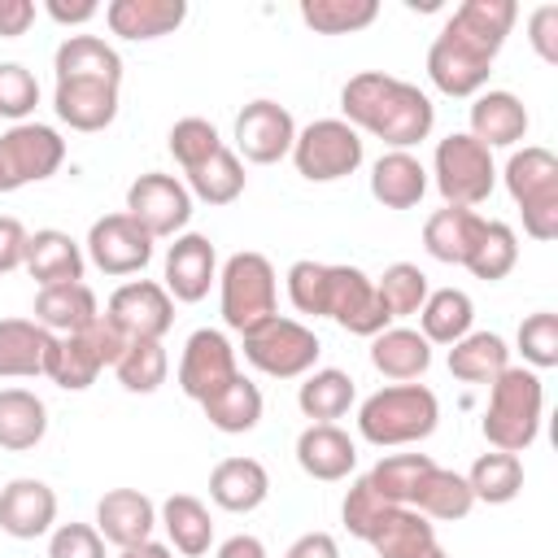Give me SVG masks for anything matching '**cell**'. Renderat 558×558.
Segmentation results:
<instances>
[{"instance_id":"24","label":"cell","mask_w":558,"mask_h":558,"mask_svg":"<svg viewBox=\"0 0 558 558\" xmlns=\"http://www.w3.org/2000/svg\"><path fill=\"white\" fill-rule=\"evenodd\" d=\"M471 140H480L488 153L510 148L527 135V109L514 92H480L471 105Z\"/></svg>"},{"instance_id":"47","label":"cell","mask_w":558,"mask_h":558,"mask_svg":"<svg viewBox=\"0 0 558 558\" xmlns=\"http://www.w3.org/2000/svg\"><path fill=\"white\" fill-rule=\"evenodd\" d=\"M166 371H170V357L161 340H131L113 362V375L126 392H157L166 384Z\"/></svg>"},{"instance_id":"60","label":"cell","mask_w":558,"mask_h":558,"mask_svg":"<svg viewBox=\"0 0 558 558\" xmlns=\"http://www.w3.org/2000/svg\"><path fill=\"white\" fill-rule=\"evenodd\" d=\"M214 558H266V545H262L257 536L240 532V536H227V541L218 545V554H214Z\"/></svg>"},{"instance_id":"56","label":"cell","mask_w":558,"mask_h":558,"mask_svg":"<svg viewBox=\"0 0 558 558\" xmlns=\"http://www.w3.org/2000/svg\"><path fill=\"white\" fill-rule=\"evenodd\" d=\"M26 240H31V231L13 214H0V275L17 270L26 262Z\"/></svg>"},{"instance_id":"50","label":"cell","mask_w":558,"mask_h":558,"mask_svg":"<svg viewBox=\"0 0 558 558\" xmlns=\"http://www.w3.org/2000/svg\"><path fill=\"white\" fill-rule=\"evenodd\" d=\"M166 144H170L174 161H179L183 174H187V170H196L201 161H209V157L222 148V135H218V126L205 122V118H179V122L170 126Z\"/></svg>"},{"instance_id":"40","label":"cell","mask_w":558,"mask_h":558,"mask_svg":"<svg viewBox=\"0 0 558 558\" xmlns=\"http://www.w3.org/2000/svg\"><path fill=\"white\" fill-rule=\"evenodd\" d=\"M423 519H466L471 506H475V493L466 484V475L458 471H445V466H432L410 501Z\"/></svg>"},{"instance_id":"4","label":"cell","mask_w":558,"mask_h":558,"mask_svg":"<svg viewBox=\"0 0 558 558\" xmlns=\"http://www.w3.org/2000/svg\"><path fill=\"white\" fill-rule=\"evenodd\" d=\"M279 301V283H275V266L244 248V253H231L218 270V305H222V323L231 331H253L257 323H266Z\"/></svg>"},{"instance_id":"41","label":"cell","mask_w":558,"mask_h":558,"mask_svg":"<svg viewBox=\"0 0 558 558\" xmlns=\"http://www.w3.org/2000/svg\"><path fill=\"white\" fill-rule=\"evenodd\" d=\"M436 545V527H432V519H423L414 506H397L388 519H384V527L371 536V549L379 554V558H418V554H427Z\"/></svg>"},{"instance_id":"44","label":"cell","mask_w":558,"mask_h":558,"mask_svg":"<svg viewBox=\"0 0 558 558\" xmlns=\"http://www.w3.org/2000/svg\"><path fill=\"white\" fill-rule=\"evenodd\" d=\"M466 484H471L475 501L506 506V501H514L519 488H523V462H519V453H501V449L480 453L475 466L466 471Z\"/></svg>"},{"instance_id":"14","label":"cell","mask_w":558,"mask_h":558,"mask_svg":"<svg viewBox=\"0 0 558 558\" xmlns=\"http://www.w3.org/2000/svg\"><path fill=\"white\" fill-rule=\"evenodd\" d=\"M105 318L126 336V340H161L174 323V301L161 283L153 279H131L122 283L109 305H105Z\"/></svg>"},{"instance_id":"20","label":"cell","mask_w":558,"mask_h":558,"mask_svg":"<svg viewBox=\"0 0 558 558\" xmlns=\"http://www.w3.org/2000/svg\"><path fill=\"white\" fill-rule=\"evenodd\" d=\"M153 527H157V506L140 488H109L96 501V532L118 549L153 541Z\"/></svg>"},{"instance_id":"30","label":"cell","mask_w":558,"mask_h":558,"mask_svg":"<svg viewBox=\"0 0 558 558\" xmlns=\"http://www.w3.org/2000/svg\"><path fill=\"white\" fill-rule=\"evenodd\" d=\"M371 366H375L384 379L410 384V379H418V375L432 366V344H427L423 331H414V327H384V331L371 340Z\"/></svg>"},{"instance_id":"57","label":"cell","mask_w":558,"mask_h":558,"mask_svg":"<svg viewBox=\"0 0 558 558\" xmlns=\"http://www.w3.org/2000/svg\"><path fill=\"white\" fill-rule=\"evenodd\" d=\"M31 22H35V4L31 0H0V39L26 35Z\"/></svg>"},{"instance_id":"55","label":"cell","mask_w":558,"mask_h":558,"mask_svg":"<svg viewBox=\"0 0 558 558\" xmlns=\"http://www.w3.org/2000/svg\"><path fill=\"white\" fill-rule=\"evenodd\" d=\"M527 44L536 48L541 61L558 65V4H541V9L527 17Z\"/></svg>"},{"instance_id":"58","label":"cell","mask_w":558,"mask_h":558,"mask_svg":"<svg viewBox=\"0 0 558 558\" xmlns=\"http://www.w3.org/2000/svg\"><path fill=\"white\" fill-rule=\"evenodd\" d=\"M283 558H340V545H336L331 532H305V536H296L288 545Z\"/></svg>"},{"instance_id":"2","label":"cell","mask_w":558,"mask_h":558,"mask_svg":"<svg viewBox=\"0 0 558 558\" xmlns=\"http://www.w3.org/2000/svg\"><path fill=\"white\" fill-rule=\"evenodd\" d=\"M545 388L541 375L527 366H506L488 384V410H484V440L501 453H523L541 432Z\"/></svg>"},{"instance_id":"11","label":"cell","mask_w":558,"mask_h":558,"mask_svg":"<svg viewBox=\"0 0 558 558\" xmlns=\"http://www.w3.org/2000/svg\"><path fill=\"white\" fill-rule=\"evenodd\" d=\"M493 61H497V52H488L484 44L466 39L462 31H453L445 22V31L427 48V78L445 96H480L493 74Z\"/></svg>"},{"instance_id":"59","label":"cell","mask_w":558,"mask_h":558,"mask_svg":"<svg viewBox=\"0 0 558 558\" xmlns=\"http://www.w3.org/2000/svg\"><path fill=\"white\" fill-rule=\"evenodd\" d=\"M44 9H48V17L61 22V26H83V22H92V17L100 13L96 0H74V4H65V0H48Z\"/></svg>"},{"instance_id":"16","label":"cell","mask_w":558,"mask_h":558,"mask_svg":"<svg viewBox=\"0 0 558 558\" xmlns=\"http://www.w3.org/2000/svg\"><path fill=\"white\" fill-rule=\"evenodd\" d=\"M296 122L279 100H248L235 118V157L253 166H270L292 153Z\"/></svg>"},{"instance_id":"3","label":"cell","mask_w":558,"mask_h":558,"mask_svg":"<svg viewBox=\"0 0 558 558\" xmlns=\"http://www.w3.org/2000/svg\"><path fill=\"white\" fill-rule=\"evenodd\" d=\"M440 423V401L427 384H388L371 392L357 410L362 440L388 449V445H414L427 440Z\"/></svg>"},{"instance_id":"17","label":"cell","mask_w":558,"mask_h":558,"mask_svg":"<svg viewBox=\"0 0 558 558\" xmlns=\"http://www.w3.org/2000/svg\"><path fill=\"white\" fill-rule=\"evenodd\" d=\"M240 375L235 366V349L222 331L214 327H201L187 336L183 344V357H179V388L192 397V401H209L222 384H231Z\"/></svg>"},{"instance_id":"53","label":"cell","mask_w":558,"mask_h":558,"mask_svg":"<svg viewBox=\"0 0 558 558\" xmlns=\"http://www.w3.org/2000/svg\"><path fill=\"white\" fill-rule=\"evenodd\" d=\"M288 296H292V305L301 314L327 318V266L323 262H310V257L292 262L288 266Z\"/></svg>"},{"instance_id":"29","label":"cell","mask_w":558,"mask_h":558,"mask_svg":"<svg viewBox=\"0 0 558 558\" xmlns=\"http://www.w3.org/2000/svg\"><path fill=\"white\" fill-rule=\"evenodd\" d=\"M52 109L70 131H105L118 118L113 83H57Z\"/></svg>"},{"instance_id":"35","label":"cell","mask_w":558,"mask_h":558,"mask_svg":"<svg viewBox=\"0 0 558 558\" xmlns=\"http://www.w3.org/2000/svg\"><path fill=\"white\" fill-rule=\"evenodd\" d=\"M475 323V305L462 288H436L427 292L418 310V331L427 344H458Z\"/></svg>"},{"instance_id":"5","label":"cell","mask_w":558,"mask_h":558,"mask_svg":"<svg viewBox=\"0 0 558 558\" xmlns=\"http://www.w3.org/2000/svg\"><path fill=\"white\" fill-rule=\"evenodd\" d=\"M506 192L523 209V231L532 240L558 235V157L541 144H527L506 161Z\"/></svg>"},{"instance_id":"28","label":"cell","mask_w":558,"mask_h":558,"mask_svg":"<svg viewBox=\"0 0 558 558\" xmlns=\"http://www.w3.org/2000/svg\"><path fill=\"white\" fill-rule=\"evenodd\" d=\"M96 318H100V305H96V292L83 279L39 288V296H35V323L52 336H74V331L92 327Z\"/></svg>"},{"instance_id":"19","label":"cell","mask_w":558,"mask_h":558,"mask_svg":"<svg viewBox=\"0 0 558 558\" xmlns=\"http://www.w3.org/2000/svg\"><path fill=\"white\" fill-rule=\"evenodd\" d=\"M52 523H57V493L44 480L17 475L0 488V532H9L13 541H35L52 532Z\"/></svg>"},{"instance_id":"12","label":"cell","mask_w":558,"mask_h":558,"mask_svg":"<svg viewBox=\"0 0 558 558\" xmlns=\"http://www.w3.org/2000/svg\"><path fill=\"white\" fill-rule=\"evenodd\" d=\"M327 318H336L349 336L375 340L392 314L375 292V279L362 275L357 266H327Z\"/></svg>"},{"instance_id":"48","label":"cell","mask_w":558,"mask_h":558,"mask_svg":"<svg viewBox=\"0 0 558 558\" xmlns=\"http://www.w3.org/2000/svg\"><path fill=\"white\" fill-rule=\"evenodd\" d=\"M375 292H379V301L388 305L392 318H405V314H418L423 310V301H427L432 288H427V275L414 262H392L375 279Z\"/></svg>"},{"instance_id":"1","label":"cell","mask_w":558,"mask_h":558,"mask_svg":"<svg viewBox=\"0 0 558 558\" xmlns=\"http://www.w3.org/2000/svg\"><path fill=\"white\" fill-rule=\"evenodd\" d=\"M340 109L344 122L362 135L384 140L392 153H410L418 140L432 135L436 122V105L427 100V92H418L405 78H392L384 70H362L340 87Z\"/></svg>"},{"instance_id":"45","label":"cell","mask_w":558,"mask_h":558,"mask_svg":"<svg viewBox=\"0 0 558 558\" xmlns=\"http://www.w3.org/2000/svg\"><path fill=\"white\" fill-rule=\"evenodd\" d=\"M432 466H436V462H432L427 453H392V458H379L366 480H371V488H375L384 501L410 506L414 493H418V484H423V475H427Z\"/></svg>"},{"instance_id":"18","label":"cell","mask_w":558,"mask_h":558,"mask_svg":"<svg viewBox=\"0 0 558 558\" xmlns=\"http://www.w3.org/2000/svg\"><path fill=\"white\" fill-rule=\"evenodd\" d=\"M218 279V253L205 235L187 231V235H174V244L166 248V292L170 301H183V305H196L209 296V283Z\"/></svg>"},{"instance_id":"34","label":"cell","mask_w":558,"mask_h":558,"mask_svg":"<svg viewBox=\"0 0 558 558\" xmlns=\"http://www.w3.org/2000/svg\"><path fill=\"white\" fill-rule=\"evenodd\" d=\"M48 432V405L31 388H0V449L26 453Z\"/></svg>"},{"instance_id":"49","label":"cell","mask_w":558,"mask_h":558,"mask_svg":"<svg viewBox=\"0 0 558 558\" xmlns=\"http://www.w3.org/2000/svg\"><path fill=\"white\" fill-rule=\"evenodd\" d=\"M392 510H397V506H392V501H384V497L371 488V480L362 475V480H353V484H349L344 506H340V519H344V527H349L357 541H366V545H371V536L384 527V519H388Z\"/></svg>"},{"instance_id":"42","label":"cell","mask_w":558,"mask_h":558,"mask_svg":"<svg viewBox=\"0 0 558 558\" xmlns=\"http://www.w3.org/2000/svg\"><path fill=\"white\" fill-rule=\"evenodd\" d=\"M187 192L196 201H205V205H231V201H240V192H244V166H240L235 148L222 144L209 161H201L196 170H187Z\"/></svg>"},{"instance_id":"13","label":"cell","mask_w":558,"mask_h":558,"mask_svg":"<svg viewBox=\"0 0 558 558\" xmlns=\"http://www.w3.org/2000/svg\"><path fill=\"white\" fill-rule=\"evenodd\" d=\"M126 214L153 235V240H166V235H179L192 218V192L187 183H179L174 174H161V170H148L140 174L131 187H126Z\"/></svg>"},{"instance_id":"27","label":"cell","mask_w":558,"mask_h":558,"mask_svg":"<svg viewBox=\"0 0 558 558\" xmlns=\"http://www.w3.org/2000/svg\"><path fill=\"white\" fill-rule=\"evenodd\" d=\"M26 275L39 283V288H52V283H78L83 279V248L78 240H70L65 231L57 227H44L26 240Z\"/></svg>"},{"instance_id":"23","label":"cell","mask_w":558,"mask_h":558,"mask_svg":"<svg viewBox=\"0 0 558 558\" xmlns=\"http://www.w3.org/2000/svg\"><path fill=\"white\" fill-rule=\"evenodd\" d=\"M183 17H187L183 0H113V4H105L109 31L122 35V39H135V44L179 31Z\"/></svg>"},{"instance_id":"32","label":"cell","mask_w":558,"mask_h":558,"mask_svg":"<svg viewBox=\"0 0 558 558\" xmlns=\"http://www.w3.org/2000/svg\"><path fill=\"white\" fill-rule=\"evenodd\" d=\"M480 227H484V218H480L475 209H453V205H445V209H436V214L423 222V248H427L436 262H445V266H466V257H471V248H475V240H480Z\"/></svg>"},{"instance_id":"22","label":"cell","mask_w":558,"mask_h":558,"mask_svg":"<svg viewBox=\"0 0 558 558\" xmlns=\"http://www.w3.org/2000/svg\"><path fill=\"white\" fill-rule=\"evenodd\" d=\"M57 83H122V57L100 35H65L52 57Z\"/></svg>"},{"instance_id":"9","label":"cell","mask_w":558,"mask_h":558,"mask_svg":"<svg viewBox=\"0 0 558 558\" xmlns=\"http://www.w3.org/2000/svg\"><path fill=\"white\" fill-rule=\"evenodd\" d=\"M292 166L310 183H336L362 166V135L344 118H318L292 140Z\"/></svg>"},{"instance_id":"37","label":"cell","mask_w":558,"mask_h":558,"mask_svg":"<svg viewBox=\"0 0 558 558\" xmlns=\"http://www.w3.org/2000/svg\"><path fill=\"white\" fill-rule=\"evenodd\" d=\"M209 427L227 432V436H240V432H253L262 423V388L244 375H235L231 384H222L209 401H201Z\"/></svg>"},{"instance_id":"26","label":"cell","mask_w":558,"mask_h":558,"mask_svg":"<svg viewBox=\"0 0 558 558\" xmlns=\"http://www.w3.org/2000/svg\"><path fill=\"white\" fill-rule=\"evenodd\" d=\"M52 331L35 318H0V379H31L44 375L52 353Z\"/></svg>"},{"instance_id":"54","label":"cell","mask_w":558,"mask_h":558,"mask_svg":"<svg viewBox=\"0 0 558 558\" xmlns=\"http://www.w3.org/2000/svg\"><path fill=\"white\" fill-rule=\"evenodd\" d=\"M48 558H105V536L96 523H61L48 536Z\"/></svg>"},{"instance_id":"38","label":"cell","mask_w":558,"mask_h":558,"mask_svg":"<svg viewBox=\"0 0 558 558\" xmlns=\"http://www.w3.org/2000/svg\"><path fill=\"white\" fill-rule=\"evenodd\" d=\"M519 17V4L514 0H462L453 13H449V26L462 31L466 39L484 44L488 52H501L510 26Z\"/></svg>"},{"instance_id":"10","label":"cell","mask_w":558,"mask_h":558,"mask_svg":"<svg viewBox=\"0 0 558 558\" xmlns=\"http://www.w3.org/2000/svg\"><path fill=\"white\" fill-rule=\"evenodd\" d=\"M65 161V140L44 122H17L0 135V192H17L57 174Z\"/></svg>"},{"instance_id":"39","label":"cell","mask_w":558,"mask_h":558,"mask_svg":"<svg viewBox=\"0 0 558 558\" xmlns=\"http://www.w3.org/2000/svg\"><path fill=\"white\" fill-rule=\"evenodd\" d=\"M353 397H357L353 379H349L344 371H336V366L310 371V375H305V384L296 388V405H301V414H305V418H314V423H331V418L349 414Z\"/></svg>"},{"instance_id":"25","label":"cell","mask_w":558,"mask_h":558,"mask_svg":"<svg viewBox=\"0 0 558 558\" xmlns=\"http://www.w3.org/2000/svg\"><path fill=\"white\" fill-rule=\"evenodd\" d=\"M209 497L231 514H248L270 497V475L257 458H222L209 471Z\"/></svg>"},{"instance_id":"6","label":"cell","mask_w":558,"mask_h":558,"mask_svg":"<svg viewBox=\"0 0 558 558\" xmlns=\"http://www.w3.org/2000/svg\"><path fill=\"white\" fill-rule=\"evenodd\" d=\"M126 344H131V340L100 314L92 327L52 340V353H48L44 375H48L57 388H65V392H83V388L96 384V375H100L105 366H113V362L122 357Z\"/></svg>"},{"instance_id":"7","label":"cell","mask_w":558,"mask_h":558,"mask_svg":"<svg viewBox=\"0 0 558 558\" xmlns=\"http://www.w3.org/2000/svg\"><path fill=\"white\" fill-rule=\"evenodd\" d=\"M432 174H436V187L445 196V205L453 209H475L493 196V183H497V170H493V153L471 140L466 131H453L436 144V157H432Z\"/></svg>"},{"instance_id":"31","label":"cell","mask_w":558,"mask_h":558,"mask_svg":"<svg viewBox=\"0 0 558 558\" xmlns=\"http://www.w3.org/2000/svg\"><path fill=\"white\" fill-rule=\"evenodd\" d=\"M157 523L166 527L170 545L183 554V558H201L209 554L214 545V519H209V506L192 493H170L157 510Z\"/></svg>"},{"instance_id":"33","label":"cell","mask_w":558,"mask_h":558,"mask_svg":"<svg viewBox=\"0 0 558 558\" xmlns=\"http://www.w3.org/2000/svg\"><path fill=\"white\" fill-rule=\"evenodd\" d=\"M427 192V170L410 153H384L371 166V196L384 209H414Z\"/></svg>"},{"instance_id":"36","label":"cell","mask_w":558,"mask_h":558,"mask_svg":"<svg viewBox=\"0 0 558 558\" xmlns=\"http://www.w3.org/2000/svg\"><path fill=\"white\" fill-rule=\"evenodd\" d=\"M510 366V349L497 331H466L458 344H449V371L462 384H493Z\"/></svg>"},{"instance_id":"46","label":"cell","mask_w":558,"mask_h":558,"mask_svg":"<svg viewBox=\"0 0 558 558\" xmlns=\"http://www.w3.org/2000/svg\"><path fill=\"white\" fill-rule=\"evenodd\" d=\"M379 17L375 0H301V22L318 35H353Z\"/></svg>"},{"instance_id":"43","label":"cell","mask_w":558,"mask_h":558,"mask_svg":"<svg viewBox=\"0 0 558 558\" xmlns=\"http://www.w3.org/2000/svg\"><path fill=\"white\" fill-rule=\"evenodd\" d=\"M514 262H519V235H514V227L510 222H497V218H484L480 240H475V248L466 257V270L475 279H484V283H497V279H506L514 270Z\"/></svg>"},{"instance_id":"15","label":"cell","mask_w":558,"mask_h":558,"mask_svg":"<svg viewBox=\"0 0 558 558\" xmlns=\"http://www.w3.org/2000/svg\"><path fill=\"white\" fill-rule=\"evenodd\" d=\"M87 257L105 275H140L153 262V235L131 214H105L87 231Z\"/></svg>"},{"instance_id":"61","label":"cell","mask_w":558,"mask_h":558,"mask_svg":"<svg viewBox=\"0 0 558 558\" xmlns=\"http://www.w3.org/2000/svg\"><path fill=\"white\" fill-rule=\"evenodd\" d=\"M118 558H174V554H170V545H157V541H144V545H131V549H122Z\"/></svg>"},{"instance_id":"21","label":"cell","mask_w":558,"mask_h":558,"mask_svg":"<svg viewBox=\"0 0 558 558\" xmlns=\"http://www.w3.org/2000/svg\"><path fill=\"white\" fill-rule=\"evenodd\" d=\"M296 462L310 480H323V484H336L344 480L353 466H357V445L349 432H340L336 423H310L301 436H296Z\"/></svg>"},{"instance_id":"62","label":"cell","mask_w":558,"mask_h":558,"mask_svg":"<svg viewBox=\"0 0 558 558\" xmlns=\"http://www.w3.org/2000/svg\"><path fill=\"white\" fill-rule=\"evenodd\" d=\"M418 558H449V554H445L440 545H432V549H427V554H418Z\"/></svg>"},{"instance_id":"51","label":"cell","mask_w":558,"mask_h":558,"mask_svg":"<svg viewBox=\"0 0 558 558\" xmlns=\"http://www.w3.org/2000/svg\"><path fill=\"white\" fill-rule=\"evenodd\" d=\"M519 353H523L527 371L558 366V314L554 310H536L519 323Z\"/></svg>"},{"instance_id":"8","label":"cell","mask_w":558,"mask_h":558,"mask_svg":"<svg viewBox=\"0 0 558 558\" xmlns=\"http://www.w3.org/2000/svg\"><path fill=\"white\" fill-rule=\"evenodd\" d=\"M318 353H323V344H318L314 327H305L296 318H283V314H270L266 323H257L253 331H244V357L262 375H275V379L310 375L314 362H318Z\"/></svg>"},{"instance_id":"52","label":"cell","mask_w":558,"mask_h":558,"mask_svg":"<svg viewBox=\"0 0 558 558\" xmlns=\"http://www.w3.org/2000/svg\"><path fill=\"white\" fill-rule=\"evenodd\" d=\"M39 105V83L26 65L17 61H0V118H9L13 126L26 122Z\"/></svg>"}]
</instances>
